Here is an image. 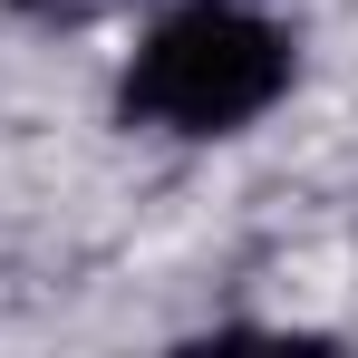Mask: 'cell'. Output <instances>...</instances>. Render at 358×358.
<instances>
[{
	"label": "cell",
	"mask_w": 358,
	"mask_h": 358,
	"mask_svg": "<svg viewBox=\"0 0 358 358\" xmlns=\"http://www.w3.org/2000/svg\"><path fill=\"white\" fill-rule=\"evenodd\" d=\"M291 78H300V49L271 10H252V0H175L126 49L117 117L155 126V136H184V145H213V136L262 126L291 97Z\"/></svg>",
	"instance_id": "obj_1"
},
{
	"label": "cell",
	"mask_w": 358,
	"mask_h": 358,
	"mask_svg": "<svg viewBox=\"0 0 358 358\" xmlns=\"http://www.w3.org/2000/svg\"><path fill=\"white\" fill-rule=\"evenodd\" d=\"M20 10H39V20H78L87 0H20Z\"/></svg>",
	"instance_id": "obj_2"
}]
</instances>
